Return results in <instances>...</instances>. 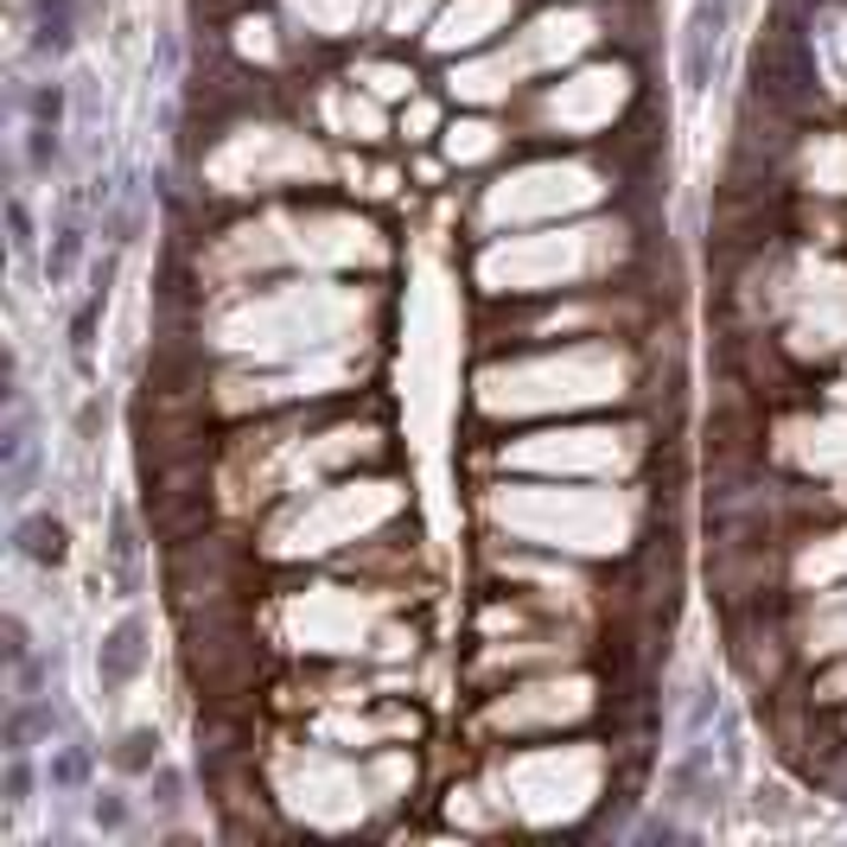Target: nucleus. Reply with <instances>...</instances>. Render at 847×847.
Segmentation results:
<instances>
[{
    "label": "nucleus",
    "mask_w": 847,
    "mask_h": 847,
    "mask_svg": "<svg viewBox=\"0 0 847 847\" xmlns=\"http://www.w3.org/2000/svg\"><path fill=\"white\" fill-rule=\"evenodd\" d=\"M141 663H147V624H141V618H122V624H115V631H109L103 638V657H96V675H103V689L109 694H122L134 682V675H141Z\"/></svg>",
    "instance_id": "1"
},
{
    "label": "nucleus",
    "mask_w": 847,
    "mask_h": 847,
    "mask_svg": "<svg viewBox=\"0 0 847 847\" xmlns=\"http://www.w3.org/2000/svg\"><path fill=\"white\" fill-rule=\"evenodd\" d=\"M720 13L726 7H701L689 20V39H682V78H689V90H707L714 83V45H720Z\"/></svg>",
    "instance_id": "2"
},
{
    "label": "nucleus",
    "mask_w": 847,
    "mask_h": 847,
    "mask_svg": "<svg viewBox=\"0 0 847 847\" xmlns=\"http://www.w3.org/2000/svg\"><path fill=\"white\" fill-rule=\"evenodd\" d=\"M109 574H115V587L134 592L141 587V541H134V516L115 510V541H109Z\"/></svg>",
    "instance_id": "3"
},
{
    "label": "nucleus",
    "mask_w": 847,
    "mask_h": 847,
    "mask_svg": "<svg viewBox=\"0 0 847 847\" xmlns=\"http://www.w3.org/2000/svg\"><path fill=\"white\" fill-rule=\"evenodd\" d=\"M32 27H39V52H64L71 45V0H32Z\"/></svg>",
    "instance_id": "4"
},
{
    "label": "nucleus",
    "mask_w": 847,
    "mask_h": 847,
    "mask_svg": "<svg viewBox=\"0 0 847 847\" xmlns=\"http://www.w3.org/2000/svg\"><path fill=\"white\" fill-rule=\"evenodd\" d=\"M154 758H159V733H154V726H134L128 740L115 745V765H122V771H154Z\"/></svg>",
    "instance_id": "5"
},
{
    "label": "nucleus",
    "mask_w": 847,
    "mask_h": 847,
    "mask_svg": "<svg viewBox=\"0 0 847 847\" xmlns=\"http://www.w3.org/2000/svg\"><path fill=\"white\" fill-rule=\"evenodd\" d=\"M20 548H27L32 561H58V555H64V529H58V523H27V529H20Z\"/></svg>",
    "instance_id": "6"
},
{
    "label": "nucleus",
    "mask_w": 847,
    "mask_h": 847,
    "mask_svg": "<svg viewBox=\"0 0 847 847\" xmlns=\"http://www.w3.org/2000/svg\"><path fill=\"white\" fill-rule=\"evenodd\" d=\"M96 312H103V293H90L78 312V326H71V358H78V370H90V332H96Z\"/></svg>",
    "instance_id": "7"
},
{
    "label": "nucleus",
    "mask_w": 847,
    "mask_h": 847,
    "mask_svg": "<svg viewBox=\"0 0 847 847\" xmlns=\"http://www.w3.org/2000/svg\"><path fill=\"white\" fill-rule=\"evenodd\" d=\"M52 154H58V128L52 122H32L27 128V166L32 173H52Z\"/></svg>",
    "instance_id": "8"
},
{
    "label": "nucleus",
    "mask_w": 847,
    "mask_h": 847,
    "mask_svg": "<svg viewBox=\"0 0 847 847\" xmlns=\"http://www.w3.org/2000/svg\"><path fill=\"white\" fill-rule=\"evenodd\" d=\"M7 230H13V256L27 261L32 256V217H27V205H20V198H7Z\"/></svg>",
    "instance_id": "9"
},
{
    "label": "nucleus",
    "mask_w": 847,
    "mask_h": 847,
    "mask_svg": "<svg viewBox=\"0 0 847 847\" xmlns=\"http://www.w3.org/2000/svg\"><path fill=\"white\" fill-rule=\"evenodd\" d=\"M27 791H32V765H27V752H13V765H7V803L20 809V803H27Z\"/></svg>",
    "instance_id": "10"
},
{
    "label": "nucleus",
    "mask_w": 847,
    "mask_h": 847,
    "mask_svg": "<svg viewBox=\"0 0 847 847\" xmlns=\"http://www.w3.org/2000/svg\"><path fill=\"white\" fill-rule=\"evenodd\" d=\"M96 822H103V828H122V822H128V803H122V796H96Z\"/></svg>",
    "instance_id": "11"
},
{
    "label": "nucleus",
    "mask_w": 847,
    "mask_h": 847,
    "mask_svg": "<svg viewBox=\"0 0 847 847\" xmlns=\"http://www.w3.org/2000/svg\"><path fill=\"white\" fill-rule=\"evenodd\" d=\"M78 777H83V758H78V752H64V758H58V771H52V784H64V791H71Z\"/></svg>",
    "instance_id": "12"
}]
</instances>
